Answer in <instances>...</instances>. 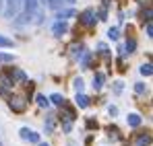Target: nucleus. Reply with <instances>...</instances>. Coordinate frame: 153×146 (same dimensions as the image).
<instances>
[{
    "instance_id": "20e7f679",
    "label": "nucleus",
    "mask_w": 153,
    "mask_h": 146,
    "mask_svg": "<svg viewBox=\"0 0 153 146\" xmlns=\"http://www.w3.org/2000/svg\"><path fill=\"white\" fill-rule=\"evenodd\" d=\"M37 4H39L37 0H21V6L25 8L27 15H31V17H33V15L37 12Z\"/></svg>"
},
{
    "instance_id": "7ed1b4c3",
    "label": "nucleus",
    "mask_w": 153,
    "mask_h": 146,
    "mask_svg": "<svg viewBox=\"0 0 153 146\" xmlns=\"http://www.w3.org/2000/svg\"><path fill=\"white\" fill-rule=\"evenodd\" d=\"M19 134H21V140H25V142H33V144L39 142V134L33 132V130H29V128H21Z\"/></svg>"
},
{
    "instance_id": "4468645a",
    "label": "nucleus",
    "mask_w": 153,
    "mask_h": 146,
    "mask_svg": "<svg viewBox=\"0 0 153 146\" xmlns=\"http://www.w3.org/2000/svg\"><path fill=\"white\" fill-rule=\"evenodd\" d=\"M48 101H52V103H54V105H58V107H62V105H64V97H62L60 93H52Z\"/></svg>"
},
{
    "instance_id": "f8f14e48",
    "label": "nucleus",
    "mask_w": 153,
    "mask_h": 146,
    "mask_svg": "<svg viewBox=\"0 0 153 146\" xmlns=\"http://www.w3.org/2000/svg\"><path fill=\"white\" fill-rule=\"evenodd\" d=\"M149 144H151V136H149L147 132L137 136V146H149Z\"/></svg>"
},
{
    "instance_id": "a878e982",
    "label": "nucleus",
    "mask_w": 153,
    "mask_h": 146,
    "mask_svg": "<svg viewBox=\"0 0 153 146\" xmlns=\"http://www.w3.org/2000/svg\"><path fill=\"white\" fill-rule=\"evenodd\" d=\"M13 60H15L13 54H2V51H0V62H13Z\"/></svg>"
},
{
    "instance_id": "f3484780",
    "label": "nucleus",
    "mask_w": 153,
    "mask_h": 146,
    "mask_svg": "<svg viewBox=\"0 0 153 146\" xmlns=\"http://www.w3.org/2000/svg\"><path fill=\"white\" fill-rule=\"evenodd\" d=\"M108 37H110L112 41H116V39L120 37V31H118V27H110V29H108Z\"/></svg>"
},
{
    "instance_id": "7c9ffc66",
    "label": "nucleus",
    "mask_w": 153,
    "mask_h": 146,
    "mask_svg": "<svg viewBox=\"0 0 153 146\" xmlns=\"http://www.w3.org/2000/svg\"><path fill=\"white\" fill-rule=\"evenodd\" d=\"M145 31H147V37H151V33H153V27H151V23H147V29H145Z\"/></svg>"
},
{
    "instance_id": "dca6fc26",
    "label": "nucleus",
    "mask_w": 153,
    "mask_h": 146,
    "mask_svg": "<svg viewBox=\"0 0 153 146\" xmlns=\"http://www.w3.org/2000/svg\"><path fill=\"white\" fill-rule=\"evenodd\" d=\"M54 128H56V120H54V115H50V117L46 120V132L52 134V132H54Z\"/></svg>"
},
{
    "instance_id": "473e14b6",
    "label": "nucleus",
    "mask_w": 153,
    "mask_h": 146,
    "mask_svg": "<svg viewBox=\"0 0 153 146\" xmlns=\"http://www.w3.org/2000/svg\"><path fill=\"white\" fill-rule=\"evenodd\" d=\"M37 146H50L48 142H37Z\"/></svg>"
},
{
    "instance_id": "0eeeda50",
    "label": "nucleus",
    "mask_w": 153,
    "mask_h": 146,
    "mask_svg": "<svg viewBox=\"0 0 153 146\" xmlns=\"http://www.w3.org/2000/svg\"><path fill=\"white\" fill-rule=\"evenodd\" d=\"M15 87V82L8 78V74H2L0 76V93H6L8 89H13Z\"/></svg>"
},
{
    "instance_id": "39448f33",
    "label": "nucleus",
    "mask_w": 153,
    "mask_h": 146,
    "mask_svg": "<svg viewBox=\"0 0 153 146\" xmlns=\"http://www.w3.org/2000/svg\"><path fill=\"white\" fill-rule=\"evenodd\" d=\"M52 31H54V35H56V37H62V35L68 31V25H66V21H56L54 27H52Z\"/></svg>"
},
{
    "instance_id": "412c9836",
    "label": "nucleus",
    "mask_w": 153,
    "mask_h": 146,
    "mask_svg": "<svg viewBox=\"0 0 153 146\" xmlns=\"http://www.w3.org/2000/svg\"><path fill=\"white\" fill-rule=\"evenodd\" d=\"M35 101H37V105H39V107H48V105H50V101H48V97H46V95H37V97H35Z\"/></svg>"
},
{
    "instance_id": "c756f323",
    "label": "nucleus",
    "mask_w": 153,
    "mask_h": 146,
    "mask_svg": "<svg viewBox=\"0 0 153 146\" xmlns=\"http://www.w3.org/2000/svg\"><path fill=\"white\" fill-rule=\"evenodd\" d=\"M108 113H110V115H116V113H118V107L110 105V107H108Z\"/></svg>"
},
{
    "instance_id": "f03ea898",
    "label": "nucleus",
    "mask_w": 153,
    "mask_h": 146,
    "mask_svg": "<svg viewBox=\"0 0 153 146\" xmlns=\"http://www.w3.org/2000/svg\"><path fill=\"white\" fill-rule=\"evenodd\" d=\"M81 25H85V27H93L95 25V10L93 8H87V10H83L81 12Z\"/></svg>"
},
{
    "instance_id": "a211bd4d",
    "label": "nucleus",
    "mask_w": 153,
    "mask_h": 146,
    "mask_svg": "<svg viewBox=\"0 0 153 146\" xmlns=\"http://www.w3.org/2000/svg\"><path fill=\"white\" fill-rule=\"evenodd\" d=\"M73 87H75L76 93H83V89H85V82H83V78H75V80H73Z\"/></svg>"
},
{
    "instance_id": "f704fd0d",
    "label": "nucleus",
    "mask_w": 153,
    "mask_h": 146,
    "mask_svg": "<svg viewBox=\"0 0 153 146\" xmlns=\"http://www.w3.org/2000/svg\"><path fill=\"white\" fill-rule=\"evenodd\" d=\"M2 4H4V2H2V0H0V12H2Z\"/></svg>"
},
{
    "instance_id": "aec40b11",
    "label": "nucleus",
    "mask_w": 153,
    "mask_h": 146,
    "mask_svg": "<svg viewBox=\"0 0 153 146\" xmlns=\"http://www.w3.org/2000/svg\"><path fill=\"white\" fill-rule=\"evenodd\" d=\"M83 54H85V48H83V45H75V48H73V58L79 60V58H83Z\"/></svg>"
},
{
    "instance_id": "6e6552de",
    "label": "nucleus",
    "mask_w": 153,
    "mask_h": 146,
    "mask_svg": "<svg viewBox=\"0 0 153 146\" xmlns=\"http://www.w3.org/2000/svg\"><path fill=\"white\" fill-rule=\"evenodd\" d=\"M75 103L81 107V109H87L89 105H91V99L87 97V95H83V93H76V97H75Z\"/></svg>"
},
{
    "instance_id": "cd10ccee",
    "label": "nucleus",
    "mask_w": 153,
    "mask_h": 146,
    "mask_svg": "<svg viewBox=\"0 0 153 146\" xmlns=\"http://www.w3.org/2000/svg\"><path fill=\"white\" fill-rule=\"evenodd\" d=\"M97 48H100V51H102V54H105V56L110 54V49H108V45H105V43H97Z\"/></svg>"
},
{
    "instance_id": "bb28decb",
    "label": "nucleus",
    "mask_w": 153,
    "mask_h": 146,
    "mask_svg": "<svg viewBox=\"0 0 153 146\" xmlns=\"http://www.w3.org/2000/svg\"><path fill=\"white\" fill-rule=\"evenodd\" d=\"M114 93H116V95H120V93H122V82H120V80H118V82H114Z\"/></svg>"
},
{
    "instance_id": "ddd939ff",
    "label": "nucleus",
    "mask_w": 153,
    "mask_h": 146,
    "mask_svg": "<svg viewBox=\"0 0 153 146\" xmlns=\"http://www.w3.org/2000/svg\"><path fill=\"white\" fill-rule=\"evenodd\" d=\"M103 78H105V76H103L102 72H97L95 76H93V89H95V91H100V89L103 87Z\"/></svg>"
},
{
    "instance_id": "72a5a7b5",
    "label": "nucleus",
    "mask_w": 153,
    "mask_h": 146,
    "mask_svg": "<svg viewBox=\"0 0 153 146\" xmlns=\"http://www.w3.org/2000/svg\"><path fill=\"white\" fill-rule=\"evenodd\" d=\"M64 2H66V4H75V0H64Z\"/></svg>"
},
{
    "instance_id": "2f4dec72",
    "label": "nucleus",
    "mask_w": 153,
    "mask_h": 146,
    "mask_svg": "<svg viewBox=\"0 0 153 146\" xmlns=\"http://www.w3.org/2000/svg\"><path fill=\"white\" fill-rule=\"evenodd\" d=\"M143 17H145V21H149V19H151V10H149V8H147V10H145V12H143Z\"/></svg>"
},
{
    "instance_id": "4be33fe9",
    "label": "nucleus",
    "mask_w": 153,
    "mask_h": 146,
    "mask_svg": "<svg viewBox=\"0 0 153 146\" xmlns=\"http://www.w3.org/2000/svg\"><path fill=\"white\" fill-rule=\"evenodd\" d=\"M0 48H13V41L4 35H0Z\"/></svg>"
},
{
    "instance_id": "b1692460",
    "label": "nucleus",
    "mask_w": 153,
    "mask_h": 146,
    "mask_svg": "<svg viewBox=\"0 0 153 146\" xmlns=\"http://www.w3.org/2000/svg\"><path fill=\"white\" fill-rule=\"evenodd\" d=\"M134 91H137V95H143V93H147V87L143 82H137L134 84Z\"/></svg>"
},
{
    "instance_id": "423d86ee",
    "label": "nucleus",
    "mask_w": 153,
    "mask_h": 146,
    "mask_svg": "<svg viewBox=\"0 0 153 146\" xmlns=\"http://www.w3.org/2000/svg\"><path fill=\"white\" fill-rule=\"evenodd\" d=\"M8 78L15 82V80H19V82H25L27 80V74L23 70H19V68H13V70H8Z\"/></svg>"
},
{
    "instance_id": "9b49d317",
    "label": "nucleus",
    "mask_w": 153,
    "mask_h": 146,
    "mask_svg": "<svg viewBox=\"0 0 153 146\" xmlns=\"http://www.w3.org/2000/svg\"><path fill=\"white\" fill-rule=\"evenodd\" d=\"M71 17H75V10H73V8L56 10V19H58V21H66V19H71Z\"/></svg>"
},
{
    "instance_id": "2eb2a0df",
    "label": "nucleus",
    "mask_w": 153,
    "mask_h": 146,
    "mask_svg": "<svg viewBox=\"0 0 153 146\" xmlns=\"http://www.w3.org/2000/svg\"><path fill=\"white\" fill-rule=\"evenodd\" d=\"M44 2L48 4V8H52V10H60L62 4H64V0H44Z\"/></svg>"
},
{
    "instance_id": "6ab92c4d",
    "label": "nucleus",
    "mask_w": 153,
    "mask_h": 146,
    "mask_svg": "<svg viewBox=\"0 0 153 146\" xmlns=\"http://www.w3.org/2000/svg\"><path fill=\"white\" fill-rule=\"evenodd\" d=\"M139 70H141L143 76H151V74H153V68H151V64H149V62H147V64H143Z\"/></svg>"
},
{
    "instance_id": "393cba45",
    "label": "nucleus",
    "mask_w": 153,
    "mask_h": 146,
    "mask_svg": "<svg viewBox=\"0 0 153 146\" xmlns=\"http://www.w3.org/2000/svg\"><path fill=\"white\" fill-rule=\"evenodd\" d=\"M108 134H110L112 140H118V128H112V125H110V128H108Z\"/></svg>"
},
{
    "instance_id": "c85d7f7f",
    "label": "nucleus",
    "mask_w": 153,
    "mask_h": 146,
    "mask_svg": "<svg viewBox=\"0 0 153 146\" xmlns=\"http://www.w3.org/2000/svg\"><path fill=\"white\" fill-rule=\"evenodd\" d=\"M87 128H91V130H93V128H97V122L89 117V120H87Z\"/></svg>"
},
{
    "instance_id": "1a4fd4ad",
    "label": "nucleus",
    "mask_w": 153,
    "mask_h": 146,
    "mask_svg": "<svg viewBox=\"0 0 153 146\" xmlns=\"http://www.w3.org/2000/svg\"><path fill=\"white\" fill-rule=\"evenodd\" d=\"M126 122H128V125H130V128H139V125L143 123V117H141L139 113H128Z\"/></svg>"
},
{
    "instance_id": "f257e3e1",
    "label": "nucleus",
    "mask_w": 153,
    "mask_h": 146,
    "mask_svg": "<svg viewBox=\"0 0 153 146\" xmlns=\"http://www.w3.org/2000/svg\"><path fill=\"white\" fill-rule=\"evenodd\" d=\"M21 10V0H4V17L15 19Z\"/></svg>"
},
{
    "instance_id": "9d476101",
    "label": "nucleus",
    "mask_w": 153,
    "mask_h": 146,
    "mask_svg": "<svg viewBox=\"0 0 153 146\" xmlns=\"http://www.w3.org/2000/svg\"><path fill=\"white\" fill-rule=\"evenodd\" d=\"M8 105H10V109H13V111H17V113L25 111V103H23L21 99H10V101H8Z\"/></svg>"
},
{
    "instance_id": "5701e85b",
    "label": "nucleus",
    "mask_w": 153,
    "mask_h": 146,
    "mask_svg": "<svg viewBox=\"0 0 153 146\" xmlns=\"http://www.w3.org/2000/svg\"><path fill=\"white\" fill-rule=\"evenodd\" d=\"M124 48H126V51H128V54H132V51H134V48H137V41H134V39H128ZM126 51H124V54H126Z\"/></svg>"
}]
</instances>
